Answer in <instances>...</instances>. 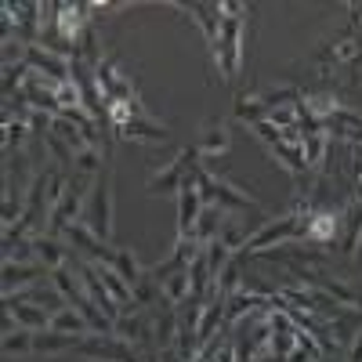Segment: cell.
<instances>
[{
	"instance_id": "obj_5",
	"label": "cell",
	"mask_w": 362,
	"mask_h": 362,
	"mask_svg": "<svg viewBox=\"0 0 362 362\" xmlns=\"http://www.w3.org/2000/svg\"><path fill=\"white\" fill-rule=\"evenodd\" d=\"M8 351H25L29 348V337L25 334H18V337H8V344H4Z\"/></svg>"
},
{
	"instance_id": "obj_4",
	"label": "cell",
	"mask_w": 362,
	"mask_h": 362,
	"mask_svg": "<svg viewBox=\"0 0 362 362\" xmlns=\"http://www.w3.org/2000/svg\"><path fill=\"white\" fill-rule=\"evenodd\" d=\"M228 145V138H225V131L218 127V131H210L206 134V141H203V148H225Z\"/></svg>"
},
{
	"instance_id": "obj_3",
	"label": "cell",
	"mask_w": 362,
	"mask_h": 362,
	"mask_svg": "<svg viewBox=\"0 0 362 362\" xmlns=\"http://www.w3.org/2000/svg\"><path fill=\"white\" fill-rule=\"evenodd\" d=\"M76 29H80V11L76 8H66L62 11V33L66 37H76Z\"/></svg>"
},
{
	"instance_id": "obj_1",
	"label": "cell",
	"mask_w": 362,
	"mask_h": 362,
	"mask_svg": "<svg viewBox=\"0 0 362 362\" xmlns=\"http://www.w3.org/2000/svg\"><path fill=\"white\" fill-rule=\"evenodd\" d=\"M334 232H337V218L334 214H315V221L308 225V235L312 239H329Z\"/></svg>"
},
{
	"instance_id": "obj_2",
	"label": "cell",
	"mask_w": 362,
	"mask_h": 362,
	"mask_svg": "<svg viewBox=\"0 0 362 362\" xmlns=\"http://www.w3.org/2000/svg\"><path fill=\"white\" fill-rule=\"evenodd\" d=\"M51 326H54V329H76V334H83V329H87V326L80 322V315H73V312H62Z\"/></svg>"
}]
</instances>
